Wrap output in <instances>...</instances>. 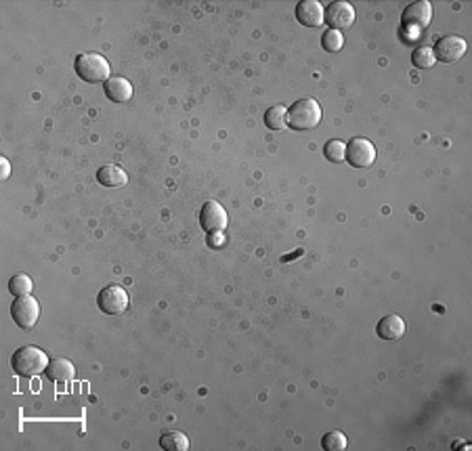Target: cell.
Masks as SVG:
<instances>
[{
  "instance_id": "obj_5",
  "label": "cell",
  "mask_w": 472,
  "mask_h": 451,
  "mask_svg": "<svg viewBox=\"0 0 472 451\" xmlns=\"http://www.w3.org/2000/svg\"><path fill=\"white\" fill-rule=\"evenodd\" d=\"M346 162L353 168H370L376 162V147L368 139L355 137L346 145Z\"/></svg>"
},
{
  "instance_id": "obj_17",
  "label": "cell",
  "mask_w": 472,
  "mask_h": 451,
  "mask_svg": "<svg viewBox=\"0 0 472 451\" xmlns=\"http://www.w3.org/2000/svg\"><path fill=\"white\" fill-rule=\"evenodd\" d=\"M264 124L271 130H283L288 126V107L285 105H275L271 109H267L264 114Z\"/></svg>"
},
{
  "instance_id": "obj_24",
  "label": "cell",
  "mask_w": 472,
  "mask_h": 451,
  "mask_svg": "<svg viewBox=\"0 0 472 451\" xmlns=\"http://www.w3.org/2000/svg\"><path fill=\"white\" fill-rule=\"evenodd\" d=\"M0 173H2V179H8V175H11V164H8L6 158H0Z\"/></svg>"
},
{
  "instance_id": "obj_15",
  "label": "cell",
  "mask_w": 472,
  "mask_h": 451,
  "mask_svg": "<svg viewBox=\"0 0 472 451\" xmlns=\"http://www.w3.org/2000/svg\"><path fill=\"white\" fill-rule=\"evenodd\" d=\"M97 181L103 185V187H124L128 183V177L126 173L116 166V164H105L97 170Z\"/></svg>"
},
{
  "instance_id": "obj_13",
  "label": "cell",
  "mask_w": 472,
  "mask_h": 451,
  "mask_svg": "<svg viewBox=\"0 0 472 451\" xmlns=\"http://www.w3.org/2000/svg\"><path fill=\"white\" fill-rule=\"evenodd\" d=\"M103 90H105V97L114 103H126L133 97V84L126 78H120V76L109 78L103 84Z\"/></svg>"
},
{
  "instance_id": "obj_22",
  "label": "cell",
  "mask_w": 472,
  "mask_h": 451,
  "mask_svg": "<svg viewBox=\"0 0 472 451\" xmlns=\"http://www.w3.org/2000/svg\"><path fill=\"white\" fill-rule=\"evenodd\" d=\"M321 46L328 51V53H338L342 46H344V38L338 29H328L323 36H321Z\"/></svg>"
},
{
  "instance_id": "obj_23",
  "label": "cell",
  "mask_w": 472,
  "mask_h": 451,
  "mask_svg": "<svg viewBox=\"0 0 472 451\" xmlns=\"http://www.w3.org/2000/svg\"><path fill=\"white\" fill-rule=\"evenodd\" d=\"M223 241H225L223 231H219V233H208V243H210L213 248H221V245H225Z\"/></svg>"
},
{
  "instance_id": "obj_2",
  "label": "cell",
  "mask_w": 472,
  "mask_h": 451,
  "mask_svg": "<svg viewBox=\"0 0 472 451\" xmlns=\"http://www.w3.org/2000/svg\"><path fill=\"white\" fill-rule=\"evenodd\" d=\"M11 365H13L15 374H19L21 378H36L38 374L46 372L48 357L44 351H40L36 346H21L13 353Z\"/></svg>"
},
{
  "instance_id": "obj_1",
  "label": "cell",
  "mask_w": 472,
  "mask_h": 451,
  "mask_svg": "<svg viewBox=\"0 0 472 451\" xmlns=\"http://www.w3.org/2000/svg\"><path fill=\"white\" fill-rule=\"evenodd\" d=\"M321 105L311 97L298 99L288 107V126L294 130H313L321 124Z\"/></svg>"
},
{
  "instance_id": "obj_8",
  "label": "cell",
  "mask_w": 472,
  "mask_h": 451,
  "mask_svg": "<svg viewBox=\"0 0 472 451\" xmlns=\"http://www.w3.org/2000/svg\"><path fill=\"white\" fill-rule=\"evenodd\" d=\"M466 40L460 38V36H445L437 42V46L433 48L435 51V57L443 63H456L460 61L464 55H466Z\"/></svg>"
},
{
  "instance_id": "obj_7",
  "label": "cell",
  "mask_w": 472,
  "mask_h": 451,
  "mask_svg": "<svg viewBox=\"0 0 472 451\" xmlns=\"http://www.w3.org/2000/svg\"><path fill=\"white\" fill-rule=\"evenodd\" d=\"M431 21H433V4L429 0L412 2L401 15V23L407 29H424L431 25Z\"/></svg>"
},
{
  "instance_id": "obj_11",
  "label": "cell",
  "mask_w": 472,
  "mask_h": 451,
  "mask_svg": "<svg viewBox=\"0 0 472 451\" xmlns=\"http://www.w3.org/2000/svg\"><path fill=\"white\" fill-rule=\"evenodd\" d=\"M296 19L306 27H319L325 21V8L317 0H302L296 6Z\"/></svg>"
},
{
  "instance_id": "obj_9",
  "label": "cell",
  "mask_w": 472,
  "mask_h": 451,
  "mask_svg": "<svg viewBox=\"0 0 472 451\" xmlns=\"http://www.w3.org/2000/svg\"><path fill=\"white\" fill-rule=\"evenodd\" d=\"M325 23L330 25V29H344V27H351L355 23V8L351 2H344V0H338V2H332L328 8H325Z\"/></svg>"
},
{
  "instance_id": "obj_12",
  "label": "cell",
  "mask_w": 472,
  "mask_h": 451,
  "mask_svg": "<svg viewBox=\"0 0 472 451\" xmlns=\"http://www.w3.org/2000/svg\"><path fill=\"white\" fill-rule=\"evenodd\" d=\"M405 330H407L405 319L399 315H386L376 325V332L382 340H399L405 334Z\"/></svg>"
},
{
  "instance_id": "obj_3",
  "label": "cell",
  "mask_w": 472,
  "mask_h": 451,
  "mask_svg": "<svg viewBox=\"0 0 472 451\" xmlns=\"http://www.w3.org/2000/svg\"><path fill=\"white\" fill-rule=\"evenodd\" d=\"M74 69H76L78 78H82L84 82H90V84H97V82H103L105 84L112 78L109 76V63L99 53L78 55L76 61H74Z\"/></svg>"
},
{
  "instance_id": "obj_14",
  "label": "cell",
  "mask_w": 472,
  "mask_h": 451,
  "mask_svg": "<svg viewBox=\"0 0 472 451\" xmlns=\"http://www.w3.org/2000/svg\"><path fill=\"white\" fill-rule=\"evenodd\" d=\"M76 376V368L69 359H63V357H53L48 359V365H46V378L53 380V382H67Z\"/></svg>"
},
{
  "instance_id": "obj_21",
  "label": "cell",
  "mask_w": 472,
  "mask_h": 451,
  "mask_svg": "<svg viewBox=\"0 0 472 451\" xmlns=\"http://www.w3.org/2000/svg\"><path fill=\"white\" fill-rule=\"evenodd\" d=\"M346 445H349L346 437L340 431H332V433L323 435V439H321V447L325 451H344Z\"/></svg>"
},
{
  "instance_id": "obj_16",
  "label": "cell",
  "mask_w": 472,
  "mask_h": 451,
  "mask_svg": "<svg viewBox=\"0 0 472 451\" xmlns=\"http://www.w3.org/2000/svg\"><path fill=\"white\" fill-rule=\"evenodd\" d=\"M160 447L164 451H187L189 439L181 431H168L160 437Z\"/></svg>"
},
{
  "instance_id": "obj_20",
  "label": "cell",
  "mask_w": 472,
  "mask_h": 451,
  "mask_svg": "<svg viewBox=\"0 0 472 451\" xmlns=\"http://www.w3.org/2000/svg\"><path fill=\"white\" fill-rule=\"evenodd\" d=\"M323 156L325 160H330L332 164H340L346 160V145L340 139H332L323 145Z\"/></svg>"
},
{
  "instance_id": "obj_4",
  "label": "cell",
  "mask_w": 472,
  "mask_h": 451,
  "mask_svg": "<svg viewBox=\"0 0 472 451\" xmlns=\"http://www.w3.org/2000/svg\"><path fill=\"white\" fill-rule=\"evenodd\" d=\"M11 315L13 321L23 328V330H32L38 323L40 317V304L34 296L25 294V296H17L11 304Z\"/></svg>"
},
{
  "instance_id": "obj_10",
  "label": "cell",
  "mask_w": 472,
  "mask_h": 451,
  "mask_svg": "<svg viewBox=\"0 0 472 451\" xmlns=\"http://www.w3.org/2000/svg\"><path fill=\"white\" fill-rule=\"evenodd\" d=\"M227 221H229L227 210H225L219 202H215V200L206 202V204L202 206V210H200V225L204 227V231H208V233L225 231Z\"/></svg>"
},
{
  "instance_id": "obj_6",
  "label": "cell",
  "mask_w": 472,
  "mask_h": 451,
  "mask_svg": "<svg viewBox=\"0 0 472 451\" xmlns=\"http://www.w3.org/2000/svg\"><path fill=\"white\" fill-rule=\"evenodd\" d=\"M128 294L120 285H107L99 292L97 304L105 315H120L128 309Z\"/></svg>"
},
{
  "instance_id": "obj_19",
  "label": "cell",
  "mask_w": 472,
  "mask_h": 451,
  "mask_svg": "<svg viewBox=\"0 0 472 451\" xmlns=\"http://www.w3.org/2000/svg\"><path fill=\"white\" fill-rule=\"evenodd\" d=\"M412 63H414L418 69H431V67L437 63L435 51H433L431 46H418V48L412 53Z\"/></svg>"
},
{
  "instance_id": "obj_18",
  "label": "cell",
  "mask_w": 472,
  "mask_h": 451,
  "mask_svg": "<svg viewBox=\"0 0 472 451\" xmlns=\"http://www.w3.org/2000/svg\"><path fill=\"white\" fill-rule=\"evenodd\" d=\"M32 288H34V281H32V277L25 275V273H17V275H13V277L8 279V292H11L15 298H17V296H25V294H29Z\"/></svg>"
}]
</instances>
